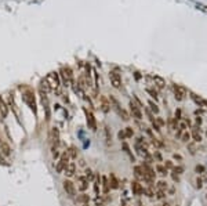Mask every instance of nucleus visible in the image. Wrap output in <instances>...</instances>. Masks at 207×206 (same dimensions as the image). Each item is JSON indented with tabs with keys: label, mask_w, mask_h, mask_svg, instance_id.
Returning a JSON list of instances; mask_svg holds the SVG:
<instances>
[{
	"label": "nucleus",
	"mask_w": 207,
	"mask_h": 206,
	"mask_svg": "<svg viewBox=\"0 0 207 206\" xmlns=\"http://www.w3.org/2000/svg\"><path fill=\"white\" fill-rule=\"evenodd\" d=\"M22 96H24V100H25V102H26V105H28L29 108H31V111L35 113V116H37V104H36L35 91H33L31 87H26V89L24 90Z\"/></svg>",
	"instance_id": "f257e3e1"
},
{
	"label": "nucleus",
	"mask_w": 207,
	"mask_h": 206,
	"mask_svg": "<svg viewBox=\"0 0 207 206\" xmlns=\"http://www.w3.org/2000/svg\"><path fill=\"white\" fill-rule=\"evenodd\" d=\"M69 162H71L69 154L66 152V151H64V152L61 154L60 159H58V162H57V165H55V172H57V173H58V174H62V173H64L65 167L68 166Z\"/></svg>",
	"instance_id": "f03ea898"
},
{
	"label": "nucleus",
	"mask_w": 207,
	"mask_h": 206,
	"mask_svg": "<svg viewBox=\"0 0 207 206\" xmlns=\"http://www.w3.org/2000/svg\"><path fill=\"white\" fill-rule=\"evenodd\" d=\"M83 112H84V116H86L87 127L91 130V131H97L98 126H97V119H95V116H94L93 111H90V109H87V108H83Z\"/></svg>",
	"instance_id": "7ed1b4c3"
},
{
	"label": "nucleus",
	"mask_w": 207,
	"mask_h": 206,
	"mask_svg": "<svg viewBox=\"0 0 207 206\" xmlns=\"http://www.w3.org/2000/svg\"><path fill=\"white\" fill-rule=\"evenodd\" d=\"M62 188H64L65 194H66L68 198H71V199L76 198V184L72 180L65 178L64 181H62Z\"/></svg>",
	"instance_id": "20e7f679"
},
{
	"label": "nucleus",
	"mask_w": 207,
	"mask_h": 206,
	"mask_svg": "<svg viewBox=\"0 0 207 206\" xmlns=\"http://www.w3.org/2000/svg\"><path fill=\"white\" fill-rule=\"evenodd\" d=\"M109 79H111V85L115 89H117V90L122 89V75L119 73V69L117 68L109 71Z\"/></svg>",
	"instance_id": "39448f33"
},
{
	"label": "nucleus",
	"mask_w": 207,
	"mask_h": 206,
	"mask_svg": "<svg viewBox=\"0 0 207 206\" xmlns=\"http://www.w3.org/2000/svg\"><path fill=\"white\" fill-rule=\"evenodd\" d=\"M48 142L51 144V148H57L60 144V130L55 126L50 127L48 130Z\"/></svg>",
	"instance_id": "423d86ee"
},
{
	"label": "nucleus",
	"mask_w": 207,
	"mask_h": 206,
	"mask_svg": "<svg viewBox=\"0 0 207 206\" xmlns=\"http://www.w3.org/2000/svg\"><path fill=\"white\" fill-rule=\"evenodd\" d=\"M128 107H130V116H133L136 121H141V119H144L142 108H141L136 101H130L128 102Z\"/></svg>",
	"instance_id": "0eeeda50"
},
{
	"label": "nucleus",
	"mask_w": 207,
	"mask_h": 206,
	"mask_svg": "<svg viewBox=\"0 0 207 206\" xmlns=\"http://www.w3.org/2000/svg\"><path fill=\"white\" fill-rule=\"evenodd\" d=\"M130 188H131V192L134 197H142L144 195V190H145V187L141 184V181H138V180H131V183H130Z\"/></svg>",
	"instance_id": "6e6552de"
},
{
	"label": "nucleus",
	"mask_w": 207,
	"mask_h": 206,
	"mask_svg": "<svg viewBox=\"0 0 207 206\" xmlns=\"http://www.w3.org/2000/svg\"><path fill=\"white\" fill-rule=\"evenodd\" d=\"M173 93H174V97L177 101H182L187 97V90L179 85H173Z\"/></svg>",
	"instance_id": "1a4fd4ad"
},
{
	"label": "nucleus",
	"mask_w": 207,
	"mask_h": 206,
	"mask_svg": "<svg viewBox=\"0 0 207 206\" xmlns=\"http://www.w3.org/2000/svg\"><path fill=\"white\" fill-rule=\"evenodd\" d=\"M77 190L80 192H86L88 190V180L86 178V176H79L77 177Z\"/></svg>",
	"instance_id": "9d476101"
},
{
	"label": "nucleus",
	"mask_w": 207,
	"mask_h": 206,
	"mask_svg": "<svg viewBox=\"0 0 207 206\" xmlns=\"http://www.w3.org/2000/svg\"><path fill=\"white\" fill-rule=\"evenodd\" d=\"M191 137H192V140H193V142H202L203 141V136H202V133H200V126H193V127H192Z\"/></svg>",
	"instance_id": "9b49d317"
},
{
	"label": "nucleus",
	"mask_w": 207,
	"mask_h": 206,
	"mask_svg": "<svg viewBox=\"0 0 207 206\" xmlns=\"http://www.w3.org/2000/svg\"><path fill=\"white\" fill-rule=\"evenodd\" d=\"M75 199L79 205H87V203H90V201H91V197H90L87 192H80L79 195H76Z\"/></svg>",
	"instance_id": "f8f14e48"
},
{
	"label": "nucleus",
	"mask_w": 207,
	"mask_h": 206,
	"mask_svg": "<svg viewBox=\"0 0 207 206\" xmlns=\"http://www.w3.org/2000/svg\"><path fill=\"white\" fill-rule=\"evenodd\" d=\"M64 174H65V177L66 178H71V177L75 176L76 174V163L75 162H69L68 166H66L65 170H64Z\"/></svg>",
	"instance_id": "ddd939ff"
},
{
	"label": "nucleus",
	"mask_w": 207,
	"mask_h": 206,
	"mask_svg": "<svg viewBox=\"0 0 207 206\" xmlns=\"http://www.w3.org/2000/svg\"><path fill=\"white\" fill-rule=\"evenodd\" d=\"M104 140H105V144L106 147L112 145V130L108 125L104 126Z\"/></svg>",
	"instance_id": "4468645a"
},
{
	"label": "nucleus",
	"mask_w": 207,
	"mask_h": 206,
	"mask_svg": "<svg viewBox=\"0 0 207 206\" xmlns=\"http://www.w3.org/2000/svg\"><path fill=\"white\" fill-rule=\"evenodd\" d=\"M108 180H109V187H111V190H117L120 187V181L119 178L116 177L115 173H111L108 176Z\"/></svg>",
	"instance_id": "2eb2a0df"
},
{
	"label": "nucleus",
	"mask_w": 207,
	"mask_h": 206,
	"mask_svg": "<svg viewBox=\"0 0 207 206\" xmlns=\"http://www.w3.org/2000/svg\"><path fill=\"white\" fill-rule=\"evenodd\" d=\"M8 111H10L8 104L4 101L3 97H0V116L3 118V119H6V118L8 116Z\"/></svg>",
	"instance_id": "dca6fc26"
},
{
	"label": "nucleus",
	"mask_w": 207,
	"mask_h": 206,
	"mask_svg": "<svg viewBox=\"0 0 207 206\" xmlns=\"http://www.w3.org/2000/svg\"><path fill=\"white\" fill-rule=\"evenodd\" d=\"M112 105H111V101L108 100L106 97H104V96H101V104H100V109L104 113H108L109 111H111Z\"/></svg>",
	"instance_id": "f3484780"
},
{
	"label": "nucleus",
	"mask_w": 207,
	"mask_h": 206,
	"mask_svg": "<svg viewBox=\"0 0 207 206\" xmlns=\"http://www.w3.org/2000/svg\"><path fill=\"white\" fill-rule=\"evenodd\" d=\"M122 148H123L124 154L128 156L130 162H131V163H134V162H136V156H134V154H133V151H131V148H130V145H128L126 141H123V142H122Z\"/></svg>",
	"instance_id": "a211bd4d"
},
{
	"label": "nucleus",
	"mask_w": 207,
	"mask_h": 206,
	"mask_svg": "<svg viewBox=\"0 0 207 206\" xmlns=\"http://www.w3.org/2000/svg\"><path fill=\"white\" fill-rule=\"evenodd\" d=\"M155 172L156 174H159V176H162V177H166L168 174V170L164 167L163 163H156L155 165Z\"/></svg>",
	"instance_id": "6ab92c4d"
},
{
	"label": "nucleus",
	"mask_w": 207,
	"mask_h": 206,
	"mask_svg": "<svg viewBox=\"0 0 207 206\" xmlns=\"http://www.w3.org/2000/svg\"><path fill=\"white\" fill-rule=\"evenodd\" d=\"M101 187H102V194L104 195L109 194L111 187H109V180H108V176H102V180H101Z\"/></svg>",
	"instance_id": "aec40b11"
},
{
	"label": "nucleus",
	"mask_w": 207,
	"mask_h": 206,
	"mask_svg": "<svg viewBox=\"0 0 207 206\" xmlns=\"http://www.w3.org/2000/svg\"><path fill=\"white\" fill-rule=\"evenodd\" d=\"M0 155H3V156L8 158L10 155H11V148H10V145H8L7 142H1L0 144Z\"/></svg>",
	"instance_id": "412c9836"
},
{
	"label": "nucleus",
	"mask_w": 207,
	"mask_h": 206,
	"mask_svg": "<svg viewBox=\"0 0 207 206\" xmlns=\"http://www.w3.org/2000/svg\"><path fill=\"white\" fill-rule=\"evenodd\" d=\"M133 170H134V177H136V180H138V181L144 180V169L141 167V165H136Z\"/></svg>",
	"instance_id": "4be33fe9"
},
{
	"label": "nucleus",
	"mask_w": 207,
	"mask_h": 206,
	"mask_svg": "<svg viewBox=\"0 0 207 206\" xmlns=\"http://www.w3.org/2000/svg\"><path fill=\"white\" fill-rule=\"evenodd\" d=\"M50 79H52V83H51V87H55V89H58L61 85V80H60V75H58V72H51V75H50Z\"/></svg>",
	"instance_id": "5701e85b"
},
{
	"label": "nucleus",
	"mask_w": 207,
	"mask_h": 206,
	"mask_svg": "<svg viewBox=\"0 0 207 206\" xmlns=\"http://www.w3.org/2000/svg\"><path fill=\"white\" fill-rule=\"evenodd\" d=\"M66 152L69 154V158H71V161H73V159H77V155H79V150L76 148L75 145H71L66 150Z\"/></svg>",
	"instance_id": "b1692460"
},
{
	"label": "nucleus",
	"mask_w": 207,
	"mask_h": 206,
	"mask_svg": "<svg viewBox=\"0 0 207 206\" xmlns=\"http://www.w3.org/2000/svg\"><path fill=\"white\" fill-rule=\"evenodd\" d=\"M155 186H156V190H162V191H167L168 190V184H167V181H166L164 178L157 180Z\"/></svg>",
	"instance_id": "393cba45"
},
{
	"label": "nucleus",
	"mask_w": 207,
	"mask_h": 206,
	"mask_svg": "<svg viewBox=\"0 0 207 206\" xmlns=\"http://www.w3.org/2000/svg\"><path fill=\"white\" fill-rule=\"evenodd\" d=\"M84 176L88 181H94L95 180V172H93L90 167H84Z\"/></svg>",
	"instance_id": "a878e982"
},
{
	"label": "nucleus",
	"mask_w": 207,
	"mask_h": 206,
	"mask_svg": "<svg viewBox=\"0 0 207 206\" xmlns=\"http://www.w3.org/2000/svg\"><path fill=\"white\" fill-rule=\"evenodd\" d=\"M148 105H149V109L152 111V113L153 115H159V112H160V108H159V105L156 104L155 101H152V100H149L148 101Z\"/></svg>",
	"instance_id": "bb28decb"
},
{
	"label": "nucleus",
	"mask_w": 207,
	"mask_h": 206,
	"mask_svg": "<svg viewBox=\"0 0 207 206\" xmlns=\"http://www.w3.org/2000/svg\"><path fill=\"white\" fill-rule=\"evenodd\" d=\"M153 82H155V87H157L159 90L164 89V85H166V82L159 76H153Z\"/></svg>",
	"instance_id": "cd10ccee"
},
{
	"label": "nucleus",
	"mask_w": 207,
	"mask_h": 206,
	"mask_svg": "<svg viewBox=\"0 0 207 206\" xmlns=\"http://www.w3.org/2000/svg\"><path fill=\"white\" fill-rule=\"evenodd\" d=\"M179 140L184 142V144H188V142H191V140H192V137H191V133L189 131H184L182 134H181V137H179Z\"/></svg>",
	"instance_id": "c85d7f7f"
},
{
	"label": "nucleus",
	"mask_w": 207,
	"mask_h": 206,
	"mask_svg": "<svg viewBox=\"0 0 207 206\" xmlns=\"http://www.w3.org/2000/svg\"><path fill=\"white\" fill-rule=\"evenodd\" d=\"M124 134H126V138H133L134 137V134H136V131H134V129H133V126H127V127H124Z\"/></svg>",
	"instance_id": "c756f323"
},
{
	"label": "nucleus",
	"mask_w": 207,
	"mask_h": 206,
	"mask_svg": "<svg viewBox=\"0 0 207 206\" xmlns=\"http://www.w3.org/2000/svg\"><path fill=\"white\" fill-rule=\"evenodd\" d=\"M166 197H167V192H166V191L156 190V192H155V198L156 199H159V201H164V199H166Z\"/></svg>",
	"instance_id": "7c9ffc66"
},
{
	"label": "nucleus",
	"mask_w": 207,
	"mask_h": 206,
	"mask_svg": "<svg viewBox=\"0 0 207 206\" xmlns=\"http://www.w3.org/2000/svg\"><path fill=\"white\" fill-rule=\"evenodd\" d=\"M147 93L149 94L152 98H155V100H157V98H159V93H157V90H156L155 87H148Z\"/></svg>",
	"instance_id": "2f4dec72"
},
{
	"label": "nucleus",
	"mask_w": 207,
	"mask_h": 206,
	"mask_svg": "<svg viewBox=\"0 0 207 206\" xmlns=\"http://www.w3.org/2000/svg\"><path fill=\"white\" fill-rule=\"evenodd\" d=\"M155 192L156 191L153 190V187H148L144 190V195H147L148 198H155Z\"/></svg>",
	"instance_id": "473e14b6"
},
{
	"label": "nucleus",
	"mask_w": 207,
	"mask_h": 206,
	"mask_svg": "<svg viewBox=\"0 0 207 206\" xmlns=\"http://www.w3.org/2000/svg\"><path fill=\"white\" fill-rule=\"evenodd\" d=\"M152 156H153V159H155L156 162H164V161H163V156H162V152H160L159 150H155V151H153Z\"/></svg>",
	"instance_id": "72a5a7b5"
},
{
	"label": "nucleus",
	"mask_w": 207,
	"mask_h": 206,
	"mask_svg": "<svg viewBox=\"0 0 207 206\" xmlns=\"http://www.w3.org/2000/svg\"><path fill=\"white\" fill-rule=\"evenodd\" d=\"M163 165H164V167H166V169H167L168 172H171V170L174 169V166H175V165H174V162H173L171 159H167V161L164 162Z\"/></svg>",
	"instance_id": "f704fd0d"
},
{
	"label": "nucleus",
	"mask_w": 207,
	"mask_h": 206,
	"mask_svg": "<svg viewBox=\"0 0 207 206\" xmlns=\"http://www.w3.org/2000/svg\"><path fill=\"white\" fill-rule=\"evenodd\" d=\"M184 170H185V169H184L182 165H177V166H174V169H173L171 172H174V173H177L178 176H181V174L184 173Z\"/></svg>",
	"instance_id": "c9c22d12"
},
{
	"label": "nucleus",
	"mask_w": 207,
	"mask_h": 206,
	"mask_svg": "<svg viewBox=\"0 0 207 206\" xmlns=\"http://www.w3.org/2000/svg\"><path fill=\"white\" fill-rule=\"evenodd\" d=\"M195 173H198V174L206 173V167H204L203 165H196L195 166Z\"/></svg>",
	"instance_id": "e433bc0d"
},
{
	"label": "nucleus",
	"mask_w": 207,
	"mask_h": 206,
	"mask_svg": "<svg viewBox=\"0 0 207 206\" xmlns=\"http://www.w3.org/2000/svg\"><path fill=\"white\" fill-rule=\"evenodd\" d=\"M178 129L182 130V131H187V129H189V126L187 125V122L185 121H179L178 122Z\"/></svg>",
	"instance_id": "4c0bfd02"
},
{
	"label": "nucleus",
	"mask_w": 207,
	"mask_h": 206,
	"mask_svg": "<svg viewBox=\"0 0 207 206\" xmlns=\"http://www.w3.org/2000/svg\"><path fill=\"white\" fill-rule=\"evenodd\" d=\"M155 122L160 126V127H164V126H166V121H164L162 116H156V118H155Z\"/></svg>",
	"instance_id": "58836bf2"
},
{
	"label": "nucleus",
	"mask_w": 207,
	"mask_h": 206,
	"mask_svg": "<svg viewBox=\"0 0 207 206\" xmlns=\"http://www.w3.org/2000/svg\"><path fill=\"white\" fill-rule=\"evenodd\" d=\"M174 119L177 122H179V121H182V112H181V109H175V113H174Z\"/></svg>",
	"instance_id": "ea45409f"
},
{
	"label": "nucleus",
	"mask_w": 207,
	"mask_h": 206,
	"mask_svg": "<svg viewBox=\"0 0 207 206\" xmlns=\"http://www.w3.org/2000/svg\"><path fill=\"white\" fill-rule=\"evenodd\" d=\"M151 129L153 130V131H156V133H160V131H162V127H160L156 122H152L151 123Z\"/></svg>",
	"instance_id": "a19ab883"
},
{
	"label": "nucleus",
	"mask_w": 207,
	"mask_h": 206,
	"mask_svg": "<svg viewBox=\"0 0 207 206\" xmlns=\"http://www.w3.org/2000/svg\"><path fill=\"white\" fill-rule=\"evenodd\" d=\"M117 138L120 140V142L126 141L127 138H126V134H124V130H119V133H117Z\"/></svg>",
	"instance_id": "79ce46f5"
},
{
	"label": "nucleus",
	"mask_w": 207,
	"mask_h": 206,
	"mask_svg": "<svg viewBox=\"0 0 207 206\" xmlns=\"http://www.w3.org/2000/svg\"><path fill=\"white\" fill-rule=\"evenodd\" d=\"M104 205H105V201H104L102 195L97 197V198H95V206H104Z\"/></svg>",
	"instance_id": "37998d69"
},
{
	"label": "nucleus",
	"mask_w": 207,
	"mask_h": 206,
	"mask_svg": "<svg viewBox=\"0 0 207 206\" xmlns=\"http://www.w3.org/2000/svg\"><path fill=\"white\" fill-rule=\"evenodd\" d=\"M188 145V148H189V152H191V155H195L196 154V147H195V144H192V142H188L187 144Z\"/></svg>",
	"instance_id": "c03bdc74"
},
{
	"label": "nucleus",
	"mask_w": 207,
	"mask_h": 206,
	"mask_svg": "<svg viewBox=\"0 0 207 206\" xmlns=\"http://www.w3.org/2000/svg\"><path fill=\"white\" fill-rule=\"evenodd\" d=\"M173 159H174V161H178V162H182L184 156L181 154H178V152H174V154H173Z\"/></svg>",
	"instance_id": "a18cd8bd"
},
{
	"label": "nucleus",
	"mask_w": 207,
	"mask_h": 206,
	"mask_svg": "<svg viewBox=\"0 0 207 206\" xmlns=\"http://www.w3.org/2000/svg\"><path fill=\"white\" fill-rule=\"evenodd\" d=\"M202 187H203V178L198 177V178H196V188H198V190H200Z\"/></svg>",
	"instance_id": "49530a36"
},
{
	"label": "nucleus",
	"mask_w": 207,
	"mask_h": 206,
	"mask_svg": "<svg viewBox=\"0 0 207 206\" xmlns=\"http://www.w3.org/2000/svg\"><path fill=\"white\" fill-rule=\"evenodd\" d=\"M93 184H94V194L97 195V197H100V184H97L95 181H93Z\"/></svg>",
	"instance_id": "de8ad7c7"
},
{
	"label": "nucleus",
	"mask_w": 207,
	"mask_h": 206,
	"mask_svg": "<svg viewBox=\"0 0 207 206\" xmlns=\"http://www.w3.org/2000/svg\"><path fill=\"white\" fill-rule=\"evenodd\" d=\"M170 174H171L173 181H174V183H179V180H181V178H179V177H181V176H178V174H177V173H174V172H171V173H170Z\"/></svg>",
	"instance_id": "09e8293b"
},
{
	"label": "nucleus",
	"mask_w": 207,
	"mask_h": 206,
	"mask_svg": "<svg viewBox=\"0 0 207 206\" xmlns=\"http://www.w3.org/2000/svg\"><path fill=\"white\" fill-rule=\"evenodd\" d=\"M202 122H203L202 116H196V118H195V123H196V126H200V125H202Z\"/></svg>",
	"instance_id": "8fccbe9b"
},
{
	"label": "nucleus",
	"mask_w": 207,
	"mask_h": 206,
	"mask_svg": "<svg viewBox=\"0 0 207 206\" xmlns=\"http://www.w3.org/2000/svg\"><path fill=\"white\" fill-rule=\"evenodd\" d=\"M79 166H82V167H86V161H84L83 158H82V159H79Z\"/></svg>",
	"instance_id": "3c124183"
},
{
	"label": "nucleus",
	"mask_w": 207,
	"mask_h": 206,
	"mask_svg": "<svg viewBox=\"0 0 207 206\" xmlns=\"http://www.w3.org/2000/svg\"><path fill=\"white\" fill-rule=\"evenodd\" d=\"M174 192H175V188H174V187L168 190V195H174Z\"/></svg>",
	"instance_id": "603ef678"
},
{
	"label": "nucleus",
	"mask_w": 207,
	"mask_h": 206,
	"mask_svg": "<svg viewBox=\"0 0 207 206\" xmlns=\"http://www.w3.org/2000/svg\"><path fill=\"white\" fill-rule=\"evenodd\" d=\"M162 206H170V203H168V202H166V201H164V202L162 203Z\"/></svg>",
	"instance_id": "864d4df0"
},
{
	"label": "nucleus",
	"mask_w": 207,
	"mask_h": 206,
	"mask_svg": "<svg viewBox=\"0 0 207 206\" xmlns=\"http://www.w3.org/2000/svg\"><path fill=\"white\" fill-rule=\"evenodd\" d=\"M1 142H3V140H1V133H0V144H1Z\"/></svg>",
	"instance_id": "5fc2aeb1"
},
{
	"label": "nucleus",
	"mask_w": 207,
	"mask_h": 206,
	"mask_svg": "<svg viewBox=\"0 0 207 206\" xmlns=\"http://www.w3.org/2000/svg\"><path fill=\"white\" fill-rule=\"evenodd\" d=\"M80 206H88V203H87V205H80Z\"/></svg>",
	"instance_id": "6e6d98bb"
},
{
	"label": "nucleus",
	"mask_w": 207,
	"mask_h": 206,
	"mask_svg": "<svg viewBox=\"0 0 207 206\" xmlns=\"http://www.w3.org/2000/svg\"><path fill=\"white\" fill-rule=\"evenodd\" d=\"M120 206H127V205H120Z\"/></svg>",
	"instance_id": "4d7b16f0"
}]
</instances>
